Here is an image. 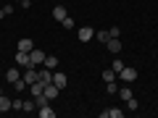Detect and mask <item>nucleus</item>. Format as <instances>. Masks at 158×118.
Wrapping results in <instances>:
<instances>
[{"mask_svg": "<svg viewBox=\"0 0 158 118\" xmlns=\"http://www.w3.org/2000/svg\"><path fill=\"white\" fill-rule=\"evenodd\" d=\"M95 37V29L92 26H79V42H90Z\"/></svg>", "mask_w": 158, "mask_h": 118, "instance_id": "obj_3", "label": "nucleus"}, {"mask_svg": "<svg viewBox=\"0 0 158 118\" xmlns=\"http://www.w3.org/2000/svg\"><path fill=\"white\" fill-rule=\"evenodd\" d=\"M11 110H24V100L13 97V100H11Z\"/></svg>", "mask_w": 158, "mask_h": 118, "instance_id": "obj_21", "label": "nucleus"}, {"mask_svg": "<svg viewBox=\"0 0 158 118\" xmlns=\"http://www.w3.org/2000/svg\"><path fill=\"white\" fill-rule=\"evenodd\" d=\"M29 61H32V66H42V63H45V53H42V50H40V47H34V50L32 53H29Z\"/></svg>", "mask_w": 158, "mask_h": 118, "instance_id": "obj_1", "label": "nucleus"}, {"mask_svg": "<svg viewBox=\"0 0 158 118\" xmlns=\"http://www.w3.org/2000/svg\"><path fill=\"white\" fill-rule=\"evenodd\" d=\"M19 79H21V71H19V68H8L6 71V81L8 84H13V81H19Z\"/></svg>", "mask_w": 158, "mask_h": 118, "instance_id": "obj_9", "label": "nucleus"}, {"mask_svg": "<svg viewBox=\"0 0 158 118\" xmlns=\"http://www.w3.org/2000/svg\"><path fill=\"white\" fill-rule=\"evenodd\" d=\"M42 66H45V68H50V71H53V68L58 66V58H56V55H45V63H42Z\"/></svg>", "mask_w": 158, "mask_h": 118, "instance_id": "obj_15", "label": "nucleus"}, {"mask_svg": "<svg viewBox=\"0 0 158 118\" xmlns=\"http://www.w3.org/2000/svg\"><path fill=\"white\" fill-rule=\"evenodd\" d=\"M3 16H6V11H3V8H0V18H3Z\"/></svg>", "mask_w": 158, "mask_h": 118, "instance_id": "obj_27", "label": "nucleus"}, {"mask_svg": "<svg viewBox=\"0 0 158 118\" xmlns=\"http://www.w3.org/2000/svg\"><path fill=\"white\" fill-rule=\"evenodd\" d=\"M106 47L113 53V55H118V53H121V39H118V37H111V39L106 42Z\"/></svg>", "mask_w": 158, "mask_h": 118, "instance_id": "obj_6", "label": "nucleus"}, {"mask_svg": "<svg viewBox=\"0 0 158 118\" xmlns=\"http://www.w3.org/2000/svg\"><path fill=\"white\" fill-rule=\"evenodd\" d=\"M108 34H111V37H121V29H118V26H111V29H108Z\"/></svg>", "mask_w": 158, "mask_h": 118, "instance_id": "obj_23", "label": "nucleus"}, {"mask_svg": "<svg viewBox=\"0 0 158 118\" xmlns=\"http://www.w3.org/2000/svg\"><path fill=\"white\" fill-rule=\"evenodd\" d=\"M118 92H121V100H124V102L132 97V89H118Z\"/></svg>", "mask_w": 158, "mask_h": 118, "instance_id": "obj_25", "label": "nucleus"}, {"mask_svg": "<svg viewBox=\"0 0 158 118\" xmlns=\"http://www.w3.org/2000/svg\"><path fill=\"white\" fill-rule=\"evenodd\" d=\"M34 102H37V108H45V105H50V100L45 97V92H42V95H34Z\"/></svg>", "mask_w": 158, "mask_h": 118, "instance_id": "obj_17", "label": "nucleus"}, {"mask_svg": "<svg viewBox=\"0 0 158 118\" xmlns=\"http://www.w3.org/2000/svg\"><path fill=\"white\" fill-rule=\"evenodd\" d=\"M29 92H32V97H34V95H42V92H45V84H42V81L37 79L34 84H29Z\"/></svg>", "mask_w": 158, "mask_h": 118, "instance_id": "obj_12", "label": "nucleus"}, {"mask_svg": "<svg viewBox=\"0 0 158 118\" xmlns=\"http://www.w3.org/2000/svg\"><path fill=\"white\" fill-rule=\"evenodd\" d=\"M40 116H42V118H56V110H53V108L50 105H45V108H40Z\"/></svg>", "mask_w": 158, "mask_h": 118, "instance_id": "obj_14", "label": "nucleus"}, {"mask_svg": "<svg viewBox=\"0 0 158 118\" xmlns=\"http://www.w3.org/2000/svg\"><path fill=\"white\" fill-rule=\"evenodd\" d=\"M16 66H21V68L32 66V61H29V53H24V50H16Z\"/></svg>", "mask_w": 158, "mask_h": 118, "instance_id": "obj_5", "label": "nucleus"}, {"mask_svg": "<svg viewBox=\"0 0 158 118\" xmlns=\"http://www.w3.org/2000/svg\"><path fill=\"white\" fill-rule=\"evenodd\" d=\"M111 68H113V71L118 73V71H121V68H124V63H121V61H113V66H111Z\"/></svg>", "mask_w": 158, "mask_h": 118, "instance_id": "obj_26", "label": "nucleus"}, {"mask_svg": "<svg viewBox=\"0 0 158 118\" xmlns=\"http://www.w3.org/2000/svg\"><path fill=\"white\" fill-rule=\"evenodd\" d=\"M13 3H19V6H21V3H24V0H13Z\"/></svg>", "mask_w": 158, "mask_h": 118, "instance_id": "obj_28", "label": "nucleus"}, {"mask_svg": "<svg viewBox=\"0 0 158 118\" xmlns=\"http://www.w3.org/2000/svg\"><path fill=\"white\" fill-rule=\"evenodd\" d=\"M124 110L121 108H108V110H100V118H121Z\"/></svg>", "mask_w": 158, "mask_h": 118, "instance_id": "obj_8", "label": "nucleus"}, {"mask_svg": "<svg viewBox=\"0 0 158 118\" xmlns=\"http://www.w3.org/2000/svg\"><path fill=\"white\" fill-rule=\"evenodd\" d=\"M6 110H11V97H0V113H6Z\"/></svg>", "mask_w": 158, "mask_h": 118, "instance_id": "obj_18", "label": "nucleus"}, {"mask_svg": "<svg viewBox=\"0 0 158 118\" xmlns=\"http://www.w3.org/2000/svg\"><path fill=\"white\" fill-rule=\"evenodd\" d=\"M95 39L100 42V45H106L108 39H111V34H108V29H100V32H95Z\"/></svg>", "mask_w": 158, "mask_h": 118, "instance_id": "obj_13", "label": "nucleus"}, {"mask_svg": "<svg viewBox=\"0 0 158 118\" xmlns=\"http://www.w3.org/2000/svg\"><path fill=\"white\" fill-rule=\"evenodd\" d=\"M116 76L118 73L113 71V68H106V71H103V81H116Z\"/></svg>", "mask_w": 158, "mask_h": 118, "instance_id": "obj_16", "label": "nucleus"}, {"mask_svg": "<svg viewBox=\"0 0 158 118\" xmlns=\"http://www.w3.org/2000/svg\"><path fill=\"white\" fill-rule=\"evenodd\" d=\"M61 26H63V29H74V18H71V16H66V18L61 21Z\"/></svg>", "mask_w": 158, "mask_h": 118, "instance_id": "obj_22", "label": "nucleus"}, {"mask_svg": "<svg viewBox=\"0 0 158 118\" xmlns=\"http://www.w3.org/2000/svg\"><path fill=\"white\" fill-rule=\"evenodd\" d=\"M37 110V102L34 100H24V113H34Z\"/></svg>", "mask_w": 158, "mask_h": 118, "instance_id": "obj_19", "label": "nucleus"}, {"mask_svg": "<svg viewBox=\"0 0 158 118\" xmlns=\"http://www.w3.org/2000/svg\"><path fill=\"white\" fill-rule=\"evenodd\" d=\"M106 92H108V95H116V92H118V84H116V81H106Z\"/></svg>", "mask_w": 158, "mask_h": 118, "instance_id": "obj_20", "label": "nucleus"}, {"mask_svg": "<svg viewBox=\"0 0 158 118\" xmlns=\"http://www.w3.org/2000/svg\"><path fill=\"white\" fill-rule=\"evenodd\" d=\"M0 97H3V89H0Z\"/></svg>", "mask_w": 158, "mask_h": 118, "instance_id": "obj_29", "label": "nucleus"}, {"mask_svg": "<svg viewBox=\"0 0 158 118\" xmlns=\"http://www.w3.org/2000/svg\"><path fill=\"white\" fill-rule=\"evenodd\" d=\"M66 16H69V13H66V6H56V8H53V18H56V21H63Z\"/></svg>", "mask_w": 158, "mask_h": 118, "instance_id": "obj_10", "label": "nucleus"}, {"mask_svg": "<svg viewBox=\"0 0 158 118\" xmlns=\"http://www.w3.org/2000/svg\"><path fill=\"white\" fill-rule=\"evenodd\" d=\"M53 84H56L58 89H63V87L69 84V76H66V73H61V71H53Z\"/></svg>", "mask_w": 158, "mask_h": 118, "instance_id": "obj_4", "label": "nucleus"}, {"mask_svg": "<svg viewBox=\"0 0 158 118\" xmlns=\"http://www.w3.org/2000/svg\"><path fill=\"white\" fill-rule=\"evenodd\" d=\"M118 76H121V81H127V84H132V81H135V79H137V71H135V68H121V71H118Z\"/></svg>", "mask_w": 158, "mask_h": 118, "instance_id": "obj_2", "label": "nucleus"}, {"mask_svg": "<svg viewBox=\"0 0 158 118\" xmlns=\"http://www.w3.org/2000/svg\"><path fill=\"white\" fill-rule=\"evenodd\" d=\"M45 97H48V100H56V97H58V87L53 84V81L45 84Z\"/></svg>", "mask_w": 158, "mask_h": 118, "instance_id": "obj_11", "label": "nucleus"}, {"mask_svg": "<svg viewBox=\"0 0 158 118\" xmlns=\"http://www.w3.org/2000/svg\"><path fill=\"white\" fill-rule=\"evenodd\" d=\"M127 108H129V110H137V100H135V97H129V100H127Z\"/></svg>", "mask_w": 158, "mask_h": 118, "instance_id": "obj_24", "label": "nucleus"}, {"mask_svg": "<svg viewBox=\"0 0 158 118\" xmlns=\"http://www.w3.org/2000/svg\"><path fill=\"white\" fill-rule=\"evenodd\" d=\"M16 50L32 53V50H34V42H32V39H29V37H24V39H19V42H16Z\"/></svg>", "mask_w": 158, "mask_h": 118, "instance_id": "obj_7", "label": "nucleus"}]
</instances>
